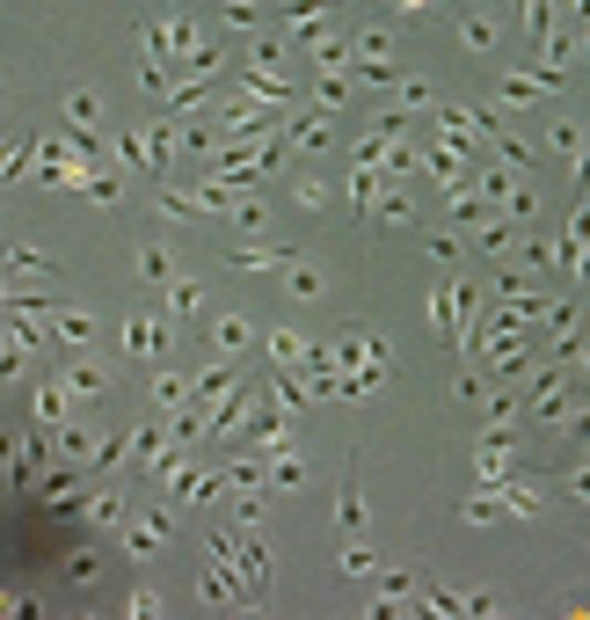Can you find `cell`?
I'll return each mask as SVG.
<instances>
[{
    "mask_svg": "<svg viewBox=\"0 0 590 620\" xmlns=\"http://www.w3.org/2000/svg\"><path fill=\"white\" fill-rule=\"evenodd\" d=\"M284 292H292V300H321V292H329V270L292 256V264H284Z\"/></svg>",
    "mask_w": 590,
    "mask_h": 620,
    "instance_id": "cell-19",
    "label": "cell"
},
{
    "mask_svg": "<svg viewBox=\"0 0 590 620\" xmlns=\"http://www.w3.org/2000/svg\"><path fill=\"white\" fill-rule=\"evenodd\" d=\"M394 103L401 110H437V89H431V81H416V73H394Z\"/></svg>",
    "mask_w": 590,
    "mask_h": 620,
    "instance_id": "cell-26",
    "label": "cell"
},
{
    "mask_svg": "<svg viewBox=\"0 0 590 620\" xmlns=\"http://www.w3.org/2000/svg\"><path fill=\"white\" fill-rule=\"evenodd\" d=\"M496 213H504V219H518V227H525V219L539 213V190H532V176H510V190H504V205H496Z\"/></svg>",
    "mask_w": 590,
    "mask_h": 620,
    "instance_id": "cell-21",
    "label": "cell"
},
{
    "mask_svg": "<svg viewBox=\"0 0 590 620\" xmlns=\"http://www.w3.org/2000/svg\"><path fill=\"white\" fill-rule=\"evenodd\" d=\"M256 337H262V329H256L248 314H211V321H205V343H211L219 358H241V351H256Z\"/></svg>",
    "mask_w": 590,
    "mask_h": 620,
    "instance_id": "cell-8",
    "label": "cell"
},
{
    "mask_svg": "<svg viewBox=\"0 0 590 620\" xmlns=\"http://www.w3.org/2000/svg\"><path fill=\"white\" fill-rule=\"evenodd\" d=\"M299 248H284V241H241L234 248V270H284Z\"/></svg>",
    "mask_w": 590,
    "mask_h": 620,
    "instance_id": "cell-17",
    "label": "cell"
},
{
    "mask_svg": "<svg viewBox=\"0 0 590 620\" xmlns=\"http://www.w3.org/2000/svg\"><path fill=\"white\" fill-rule=\"evenodd\" d=\"M459 44H467V52H496V44H504V30H496L488 16H459Z\"/></svg>",
    "mask_w": 590,
    "mask_h": 620,
    "instance_id": "cell-25",
    "label": "cell"
},
{
    "mask_svg": "<svg viewBox=\"0 0 590 620\" xmlns=\"http://www.w3.org/2000/svg\"><path fill=\"white\" fill-rule=\"evenodd\" d=\"M81 512H87V526H117V518H124V504H117V489H95V496L81 504Z\"/></svg>",
    "mask_w": 590,
    "mask_h": 620,
    "instance_id": "cell-31",
    "label": "cell"
},
{
    "mask_svg": "<svg viewBox=\"0 0 590 620\" xmlns=\"http://www.w3.org/2000/svg\"><path fill=\"white\" fill-rule=\"evenodd\" d=\"M539 95H547V89H539L532 73H510L504 89H496V110H532V103H539Z\"/></svg>",
    "mask_w": 590,
    "mask_h": 620,
    "instance_id": "cell-24",
    "label": "cell"
},
{
    "mask_svg": "<svg viewBox=\"0 0 590 620\" xmlns=\"http://www.w3.org/2000/svg\"><path fill=\"white\" fill-rule=\"evenodd\" d=\"M329 358H335V372H343V402H365L372 380L394 372V343L372 337V329H350L343 343H329Z\"/></svg>",
    "mask_w": 590,
    "mask_h": 620,
    "instance_id": "cell-1",
    "label": "cell"
},
{
    "mask_svg": "<svg viewBox=\"0 0 590 620\" xmlns=\"http://www.w3.org/2000/svg\"><path fill=\"white\" fill-rule=\"evenodd\" d=\"M576 52H590V30H583V37H576Z\"/></svg>",
    "mask_w": 590,
    "mask_h": 620,
    "instance_id": "cell-52",
    "label": "cell"
},
{
    "mask_svg": "<svg viewBox=\"0 0 590 620\" xmlns=\"http://www.w3.org/2000/svg\"><path fill=\"white\" fill-rule=\"evenodd\" d=\"M139 278H146V285H168V278H175L168 241H146V248H139Z\"/></svg>",
    "mask_w": 590,
    "mask_h": 620,
    "instance_id": "cell-28",
    "label": "cell"
},
{
    "mask_svg": "<svg viewBox=\"0 0 590 620\" xmlns=\"http://www.w3.org/2000/svg\"><path fill=\"white\" fill-rule=\"evenodd\" d=\"M576 190H590V146L576 154Z\"/></svg>",
    "mask_w": 590,
    "mask_h": 620,
    "instance_id": "cell-50",
    "label": "cell"
},
{
    "mask_svg": "<svg viewBox=\"0 0 590 620\" xmlns=\"http://www.w3.org/2000/svg\"><path fill=\"white\" fill-rule=\"evenodd\" d=\"M234 526H262V489H234Z\"/></svg>",
    "mask_w": 590,
    "mask_h": 620,
    "instance_id": "cell-42",
    "label": "cell"
},
{
    "mask_svg": "<svg viewBox=\"0 0 590 620\" xmlns=\"http://www.w3.org/2000/svg\"><path fill=\"white\" fill-rule=\"evenodd\" d=\"M547 146H555L561 161H576V154H583V124H576V117H547Z\"/></svg>",
    "mask_w": 590,
    "mask_h": 620,
    "instance_id": "cell-27",
    "label": "cell"
},
{
    "mask_svg": "<svg viewBox=\"0 0 590 620\" xmlns=\"http://www.w3.org/2000/svg\"><path fill=\"white\" fill-rule=\"evenodd\" d=\"M175 402H190V380L183 372H154V409H175Z\"/></svg>",
    "mask_w": 590,
    "mask_h": 620,
    "instance_id": "cell-33",
    "label": "cell"
},
{
    "mask_svg": "<svg viewBox=\"0 0 590 620\" xmlns=\"http://www.w3.org/2000/svg\"><path fill=\"white\" fill-rule=\"evenodd\" d=\"M161 606H168V599H161V591H132V613H139V620H154Z\"/></svg>",
    "mask_w": 590,
    "mask_h": 620,
    "instance_id": "cell-48",
    "label": "cell"
},
{
    "mask_svg": "<svg viewBox=\"0 0 590 620\" xmlns=\"http://www.w3.org/2000/svg\"><path fill=\"white\" fill-rule=\"evenodd\" d=\"M234 388H241V372H234V358H219V365H205V372L190 380V402H197V409H219Z\"/></svg>",
    "mask_w": 590,
    "mask_h": 620,
    "instance_id": "cell-11",
    "label": "cell"
},
{
    "mask_svg": "<svg viewBox=\"0 0 590 620\" xmlns=\"http://www.w3.org/2000/svg\"><path fill=\"white\" fill-rule=\"evenodd\" d=\"M343 569H350V577H372V569H380V555L365 548V533H350V548H343Z\"/></svg>",
    "mask_w": 590,
    "mask_h": 620,
    "instance_id": "cell-37",
    "label": "cell"
},
{
    "mask_svg": "<svg viewBox=\"0 0 590 620\" xmlns=\"http://www.w3.org/2000/svg\"><path fill=\"white\" fill-rule=\"evenodd\" d=\"M66 394H73V402H103V394H110V372L95 365V358H73V365H66Z\"/></svg>",
    "mask_w": 590,
    "mask_h": 620,
    "instance_id": "cell-16",
    "label": "cell"
},
{
    "mask_svg": "<svg viewBox=\"0 0 590 620\" xmlns=\"http://www.w3.org/2000/svg\"><path fill=\"white\" fill-rule=\"evenodd\" d=\"M365 219L386 234V227H408V219H416V205H408V190H401V183L380 176V197H372V213H365Z\"/></svg>",
    "mask_w": 590,
    "mask_h": 620,
    "instance_id": "cell-13",
    "label": "cell"
},
{
    "mask_svg": "<svg viewBox=\"0 0 590 620\" xmlns=\"http://www.w3.org/2000/svg\"><path fill=\"white\" fill-rule=\"evenodd\" d=\"M256 343L270 351V365H284V372H299V365H307V351H313L299 329H270V337H256Z\"/></svg>",
    "mask_w": 590,
    "mask_h": 620,
    "instance_id": "cell-18",
    "label": "cell"
},
{
    "mask_svg": "<svg viewBox=\"0 0 590 620\" xmlns=\"http://www.w3.org/2000/svg\"><path fill=\"white\" fill-rule=\"evenodd\" d=\"M496 518H504V496H496V489H474V496H467V526H496Z\"/></svg>",
    "mask_w": 590,
    "mask_h": 620,
    "instance_id": "cell-32",
    "label": "cell"
},
{
    "mask_svg": "<svg viewBox=\"0 0 590 620\" xmlns=\"http://www.w3.org/2000/svg\"><path fill=\"white\" fill-rule=\"evenodd\" d=\"M87 337H95V321H87V314H59V343H87Z\"/></svg>",
    "mask_w": 590,
    "mask_h": 620,
    "instance_id": "cell-44",
    "label": "cell"
},
{
    "mask_svg": "<svg viewBox=\"0 0 590 620\" xmlns=\"http://www.w3.org/2000/svg\"><path fill=\"white\" fill-rule=\"evenodd\" d=\"M139 89H146V95H168V89H175V59H146V66H139Z\"/></svg>",
    "mask_w": 590,
    "mask_h": 620,
    "instance_id": "cell-35",
    "label": "cell"
},
{
    "mask_svg": "<svg viewBox=\"0 0 590 620\" xmlns=\"http://www.w3.org/2000/svg\"><path fill=\"white\" fill-rule=\"evenodd\" d=\"M350 73L358 81H372V89H394V30H365V37H350Z\"/></svg>",
    "mask_w": 590,
    "mask_h": 620,
    "instance_id": "cell-2",
    "label": "cell"
},
{
    "mask_svg": "<svg viewBox=\"0 0 590 620\" xmlns=\"http://www.w3.org/2000/svg\"><path fill=\"white\" fill-rule=\"evenodd\" d=\"M299 205H307V213H329V205H335V183H321V176H299Z\"/></svg>",
    "mask_w": 590,
    "mask_h": 620,
    "instance_id": "cell-38",
    "label": "cell"
},
{
    "mask_svg": "<svg viewBox=\"0 0 590 620\" xmlns=\"http://www.w3.org/2000/svg\"><path fill=\"white\" fill-rule=\"evenodd\" d=\"M437 124H445V140H452V146H482L496 117H488V110H467V103H445V110H437Z\"/></svg>",
    "mask_w": 590,
    "mask_h": 620,
    "instance_id": "cell-9",
    "label": "cell"
},
{
    "mask_svg": "<svg viewBox=\"0 0 590 620\" xmlns=\"http://www.w3.org/2000/svg\"><path fill=\"white\" fill-rule=\"evenodd\" d=\"M197 599L219 613V606H256V591L241 585V569L226 562V555H205V577H197Z\"/></svg>",
    "mask_w": 590,
    "mask_h": 620,
    "instance_id": "cell-4",
    "label": "cell"
},
{
    "mask_svg": "<svg viewBox=\"0 0 590 620\" xmlns=\"http://www.w3.org/2000/svg\"><path fill=\"white\" fill-rule=\"evenodd\" d=\"M386 8H394V16H423V8H431V0H386Z\"/></svg>",
    "mask_w": 590,
    "mask_h": 620,
    "instance_id": "cell-51",
    "label": "cell"
},
{
    "mask_svg": "<svg viewBox=\"0 0 590 620\" xmlns=\"http://www.w3.org/2000/svg\"><path fill=\"white\" fill-rule=\"evenodd\" d=\"M431 256L437 264H459V234H431Z\"/></svg>",
    "mask_w": 590,
    "mask_h": 620,
    "instance_id": "cell-47",
    "label": "cell"
},
{
    "mask_svg": "<svg viewBox=\"0 0 590 620\" xmlns=\"http://www.w3.org/2000/svg\"><path fill=\"white\" fill-rule=\"evenodd\" d=\"M284 146H299V154H329V146H335V117H329V110H313V103L284 110Z\"/></svg>",
    "mask_w": 590,
    "mask_h": 620,
    "instance_id": "cell-5",
    "label": "cell"
},
{
    "mask_svg": "<svg viewBox=\"0 0 590 620\" xmlns=\"http://www.w3.org/2000/svg\"><path fill=\"white\" fill-rule=\"evenodd\" d=\"M474 248H482L488 264H518V248H525V227H518V219H504V213H488L482 227H474Z\"/></svg>",
    "mask_w": 590,
    "mask_h": 620,
    "instance_id": "cell-7",
    "label": "cell"
},
{
    "mask_svg": "<svg viewBox=\"0 0 590 620\" xmlns=\"http://www.w3.org/2000/svg\"><path fill=\"white\" fill-rule=\"evenodd\" d=\"M431 329H437V337H452V300H445V292H431Z\"/></svg>",
    "mask_w": 590,
    "mask_h": 620,
    "instance_id": "cell-46",
    "label": "cell"
},
{
    "mask_svg": "<svg viewBox=\"0 0 590 620\" xmlns=\"http://www.w3.org/2000/svg\"><path fill=\"white\" fill-rule=\"evenodd\" d=\"M335 526H343V533H365V526H372V504H365V489H358V482L335 496Z\"/></svg>",
    "mask_w": 590,
    "mask_h": 620,
    "instance_id": "cell-22",
    "label": "cell"
},
{
    "mask_svg": "<svg viewBox=\"0 0 590 620\" xmlns=\"http://www.w3.org/2000/svg\"><path fill=\"white\" fill-rule=\"evenodd\" d=\"M226 219H234L241 234H262V227H270V213H262L256 197H234V213H226Z\"/></svg>",
    "mask_w": 590,
    "mask_h": 620,
    "instance_id": "cell-40",
    "label": "cell"
},
{
    "mask_svg": "<svg viewBox=\"0 0 590 620\" xmlns=\"http://www.w3.org/2000/svg\"><path fill=\"white\" fill-rule=\"evenodd\" d=\"M307 103H313V110H329V117H335V110L350 103V73H313V95H307Z\"/></svg>",
    "mask_w": 590,
    "mask_h": 620,
    "instance_id": "cell-23",
    "label": "cell"
},
{
    "mask_svg": "<svg viewBox=\"0 0 590 620\" xmlns=\"http://www.w3.org/2000/svg\"><path fill=\"white\" fill-rule=\"evenodd\" d=\"M576 394H569V365H539V380H532V394H525L518 409H532L539 424H561V409H569Z\"/></svg>",
    "mask_w": 590,
    "mask_h": 620,
    "instance_id": "cell-6",
    "label": "cell"
},
{
    "mask_svg": "<svg viewBox=\"0 0 590 620\" xmlns=\"http://www.w3.org/2000/svg\"><path fill=\"white\" fill-rule=\"evenodd\" d=\"M569 496H583V504H590V461H583V467H569Z\"/></svg>",
    "mask_w": 590,
    "mask_h": 620,
    "instance_id": "cell-49",
    "label": "cell"
},
{
    "mask_svg": "<svg viewBox=\"0 0 590 620\" xmlns=\"http://www.w3.org/2000/svg\"><path fill=\"white\" fill-rule=\"evenodd\" d=\"M561 431H569L576 445H590V402H569V409H561Z\"/></svg>",
    "mask_w": 590,
    "mask_h": 620,
    "instance_id": "cell-43",
    "label": "cell"
},
{
    "mask_svg": "<svg viewBox=\"0 0 590 620\" xmlns=\"http://www.w3.org/2000/svg\"><path fill=\"white\" fill-rule=\"evenodd\" d=\"M66 117H73V132H95V117H103V103H95V95H66Z\"/></svg>",
    "mask_w": 590,
    "mask_h": 620,
    "instance_id": "cell-39",
    "label": "cell"
},
{
    "mask_svg": "<svg viewBox=\"0 0 590 620\" xmlns=\"http://www.w3.org/2000/svg\"><path fill=\"white\" fill-rule=\"evenodd\" d=\"M66 577H73V585H103V562H95V548L66 555Z\"/></svg>",
    "mask_w": 590,
    "mask_h": 620,
    "instance_id": "cell-41",
    "label": "cell"
},
{
    "mask_svg": "<svg viewBox=\"0 0 590 620\" xmlns=\"http://www.w3.org/2000/svg\"><path fill=\"white\" fill-rule=\"evenodd\" d=\"M482 292H488V285H467V278L445 285V300H452V337H459V343H467V329L482 321Z\"/></svg>",
    "mask_w": 590,
    "mask_h": 620,
    "instance_id": "cell-12",
    "label": "cell"
},
{
    "mask_svg": "<svg viewBox=\"0 0 590 620\" xmlns=\"http://www.w3.org/2000/svg\"><path fill=\"white\" fill-rule=\"evenodd\" d=\"M66 402H73V394L44 380V388H37V424H59V416H66Z\"/></svg>",
    "mask_w": 590,
    "mask_h": 620,
    "instance_id": "cell-36",
    "label": "cell"
},
{
    "mask_svg": "<svg viewBox=\"0 0 590 620\" xmlns=\"http://www.w3.org/2000/svg\"><path fill=\"white\" fill-rule=\"evenodd\" d=\"M124 526V548L132 555H161L168 548V512H139V518H117Z\"/></svg>",
    "mask_w": 590,
    "mask_h": 620,
    "instance_id": "cell-10",
    "label": "cell"
},
{
    "mask_svg": "<svg viewBox=\"0 0 590 620\" xmlns=\"http://www.w3.org/2000/svg\"><path fill=\"white\" fill-rule=\"evenodd\" d=\"M161 292H168V314H205V292H211V285H205V278H183V270H175Z\"/></svg>",
    "mask_w": 590,
    "mask_h": 620,
    "instance_id": "cell-20",
    "label": "cell"
},
{
    "mask_svg": "<svg viewBox=\"0 0 590 620\" xmlns=\"http://www.w3.org/2000/svg\"><path fill=\"white\" fill-rule=\"evenodd\" d=\"M219 16L234 22V30H262V22H270V8H262V0H226Z\"/></svg>",
    "mask_w": 590,
    "mask_h": 620,
    "instance_id": "cell-30",
    "label": "cell"
},
{
    "mask_svg": "<svg viewBox=\"0 0 590 620\" xmlns=\"http://www.w3.org/2000/svg\"><path fill=\"white\" fill-rule=\"evenodd\" d=\"M124 351H132V358H161V351H168V321L132 314V321H124Z\"/></svg>",
    "mask_w": 590,
    "mask_h": 620,
    "instance_id": "cell-15",
    "label": "cell"
},
{
    "mask_svg": "<svg viewBox=\"0 0 590 620\" xmlns=\"http://www.w3.org/2000/svg\"><path fill=\"white\" fill-rule=\"evenodd\" d=\"M226 489H262V453H248V461H234V467H226Z\"/></svg>",
    "mask_w": 590,
    "mask_h": 620,
    "instance_id": "cell-34",
    "label": "cell"
},
{
    "mask_svg": "<svg viewBox=\"0 0 590 620\" xmlns=\"http://www.w3.org/2000/svg\"><path fill=\"white\" fill-rule=\"evenodd\" d=\"M329 8L335 0H270V22H278V30H321Z\"/></svg>",
    "mask_w": 590,
    "mask_h": 620,
    "instance_id": "cell-14",
    "label": "cell"
},
{
    "mask_svg": "<svg viewBox=\"0 0 590 620\" xmlns=\"http://www.w3.org/2000/svg\"><path fill=\"white\" fill-rule=\"evenodd\" d=\"M518 467H525V453H518V438H510V424H488L482 445H474V475H482V489H496V482L518 475Z\"/></svg>",
    "mask_w": 590,
    "mask_h": 620,
    "instance_id": "cell-3",
    "label": "cell"
},
{
    "mask_svg": "<svg viewBox=\"0 0 590 620\" xmlns=\"http://www.w3.org/2000/svg\"><path fill=\"white\" fill-rule=\"evenodd\" d=\"M87 197H95V205H117V197H124V176H87Z\"/></svg>",
    "mask_w": 590,
    "mask_h": 620,
    "instance_id": "cell-45",
    "label": "cell"
},
{
    "mask_svg": "<svg viewBox=\"0 0 590 620\" xmlns=\"http://www.w3.org/2000/svg\"><path fill=\"white\" fill-rule=\"evenodd\" d=\"M343 197H350V213H372V197H380V176H372V168H350V176H343Z\"/></svg>",
    "mask_w": 590,
    "mask_h": 620,
    "instance_id": "cell-29",
    "label": "cell"
}]
</instances>
